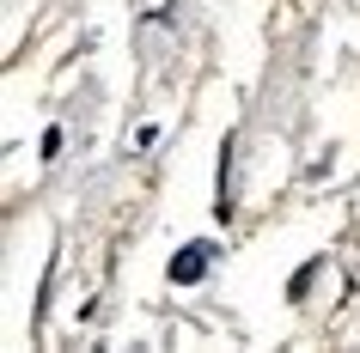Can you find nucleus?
<instances>
[{
    "instance_id": "obj_1",
    "label": "nucleus",
    "mask_w": 360,
    "mask_h": 353,
    "mask_svg": "<svg viewBox=\"0 0 360 353\" xmlns=\"http://www.w3.org/2000/svg\"><path fill=\"white\" fill-rule=\"evenodd\" d=\"M165 274H171V286H195V280L208 274V244H190V250H177Z\"/></svg>"
}]
</instances>
